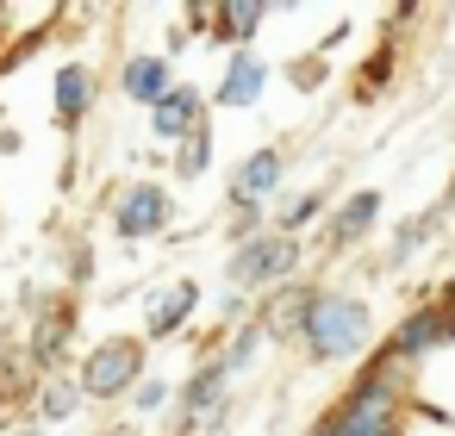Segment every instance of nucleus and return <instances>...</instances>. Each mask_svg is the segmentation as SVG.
I'll return each instance as SVG.
<instances>
[{
    "instance_id": "f257e3e1",
    "label": "nucleus",
    "mask_w": 455,
    "mask_h": 436,
    "mask_svg": "<svg viewBox=\"0 0 455 436\" xmlns=\"http://www.w3.org/2000/svg\"><path fill=\"white\" fill-rule=\"evenodd\" d=\"M256 324L268 330V343H293L312 368H349L368 361L380 343V318L374 299L355 287H312V281H287L275 293L256 299Z\"/></svg>"
},
{
    "instance_id": "f03ea898",
    "label": "nucleus",
    "mask_w": 455,
    "mask_h": 436,
    "mask_svg": "<svg viewBox=\"0 0 455 436\" xmlns=\"http://www.w3.org/2000/svg\"><path fill=\"white\" fill-rule=\"evenodd\" d=\"M411 399H405V374L380 355L362 361V374L331 399V411L306 430V436H399Z\"/></svg>"
},
{
    "instance_id": "7ed1b4c3",
    "label": "nucleus",
    "mask_w": 455,
    "mask_h": 436,
    "mask_svg": "<svg viewBox=\"0 0 455 436\" xmlns=\"http://www.w3.org/2000/svg\"><path fill=\"white\" fill-rule=\"evenodd\" d=\"M299 268H306V237H281V231H262V237H250V243H231V256H225V281H231V293H243L250 305H256L262 293L299 281Z\"/></svg>"
},
{
    "instance_id": "20e7f679",
    "label": "nucleus",
    "mask_w": 455,
    "mask_h": 436,
    "mask_svg": "<svg viewBox=\"0 0 455 436\" xmlns=\"http://www.w3.org/2000/svg\"><path fill=\"white\" fill-rule=\"evenodd\" d=\"M150 374V349L144 337H100L82 361H76V386L88 405H125V392Z\"/></svg>"
},
{
    "instance_id": "39448f33",
    "label": "nucleus",
    "mask_w": 455,
    "mask_h": 436,
    "mask_svg": "<svg viewBox=\"0 0 455 436\" xmlns=\"http://www.w3.org/2000/svg\"><path fill=\"white\" fill-rule=\"evenodd\" d=\"M231 417V380L219 374L212 355H200V368L188 380H175V405H169V436H219Z\"/></svg>"
},
{
    "instance_id": "423d86ee",
    "label": "nucleus",
    "mask_w": 455,
    "mask_h": 436,
    "mask_svg": "<svg viewBox=\"0 0 455 436\" xmlns=\"http://www.w3.org/2000/svg\"><path fill=\"white\" fill-rule=\"evenodd\" d=\"M443 343H455V312L436 305V299H418V305H405V318L374 343V355L405 374V368H418L424 355H436Z\"/></svg>"
},
{
    "instance_id": "0eeeda50",
    "label": "nucleus",
    "mask_w": 455,
    "mask_h": 436,
    "mask_svg": "<svg viewBox=\"0 0 455 436\" xmlns=\"http://www.w3.org/2000/svg\"><path fill=\"white\" fill-rule=\"evenodd\" d=\"M107 225L119 243H156L169 225H175V194L169 181H125L113 200H107Z\"/></svg>"
},
{
    "instance_id": "6e6552de",
    "label": "nucleus",
    "mask_w": 455,
    "mask_h": 436,
    "mask_svg": "<svg viewBox=\"0 0 455 436\" xmlns=\"http://www.w3.org/2000/svg\"><path fill=\"white\" fill-rule=\"evenodd\" d=\"M293 169V150L287 144H262L250 150L231 175H225V212H268L281 200V181Z\"/></svg>"
},
{
    "instance_id": "1a4fd4ad",
    "label": "nucleus",
    "mask_w": 455,
    "mask_h": 436,
    "mask_svg": "<svg viewBox=\"0 0 455 436\" xmlns=\"http://www.w3.org/2000/svg\"><path fill=\"white\" fill-rule=\"evenodd\" d=\"M76 299L69 293H57V299H44V312H32V330H26V349H20V361L44 380V374H69V343H76Z\"/></svg>"
},
{
    "instance_id": "9d476101",
    "label": "nucleus",
    "mask_w": 455,
    "mask_h": 436,
    "mask_svg": "<svg viewBox=\"0 0 455 436\" xmlns=\"http://www.w3.org/2000/svg\"><path fill=\"white\" fill-rule=\"evenodd\" d=\"M380 212H387V194H380V187H349V194H343V200L324 212L318 250H324V256H349L362 237H374Z\"/></svg>"
},
{
    "instance_id": "9b49d317",
    "label": "nucleus",
    "mask_w": 455,
    "mask_h": 436,
    "mask_svg": "<svg viewBox=\"0 0 455 436\" xmlns=\"http://www.w3.org/2000/svg\"><path fill=\"white\" fill-rule=\"evenodd\" d=\"M200 305H206V293H200V281H188V274L150 287V293H144V349L188 337V324L200 318Z\"/></svg>"
},
{
    "instance_id": "f8f14e48",
    "label": "nucleus",
    "mask_w": 455,
    "mask_h": 436,
    "mask_svg": "<svg viewBox=\"0 0 455 436\" xmlns=\"http://www.w3.org/2000/svg\"><path fill=\"white\" fill-rule=\"evenodd\" d=\"M212 125V100H206V88L200 82H175L156 107H150V138L163 144V150H175V144H188L194 131H206Z\"/></svg>"
},
{
    "instance_id": "ddd939ff",
    "label": "nucleus",
    "mask_w": 455,
    "mask_h": 436,
    "mask_svg": "<svg viewBox=\"0 0 455 436\" xmlns=\"http://www.w3.org/2000/svg\"><path fill=\"white\" fill-rule=\"evenodd\" d=\"M268 82H275V69H268V57H262V51H225L219 82L206 88V100H219L225 113H250V107H262Z\"/></svg>"
},
{
    "instance_id": "4468645a",
    "label": "nucleus",
    "mask_w": 455,
    "mask_h": 436,
    "mask_svg": "<svg viewBox=\"0 0 455 436\" xmlns=\"http://www.w3.org/2000/svg\"><path fill=\"white\" fill-rule=\"evenodd\" d=\"M405 399H411V411L455 424V343H443L436 355H424L418 368H405Z\"/></svg>"
},
{
    "instance_id": "2eb2a0df",
    "label": "nucleus",
    "mask_w": 455,
    "mask_h": 436,
    "mask_svg": "<svg viewBox=\"0 0 455 436\" xmlns=\"http://www.w3.org/2000/svg\"><path fill=\"white\" fill-rule=\"evenodd\" d=\"M175 82H181V75H175V57H169V51H125V57H119V100H125V107H144V113H150Z\"/></svg>"
},
{
    "instance_id": "dca6fc26",
    "label": "nucleus",
    "mask_w": 455,
    "mask_h": 436,
    "mask_svg": "<svg viewBox=\"0 0 455 436\" xmlns=\"http://www.w3.org/2000/svg\"><path fill=\"white\" fill-rule=\"evenodd\" d=\"M94 107H100V75H94L88 63H63L57 82H51V119L76 138V131L94 119Z\"/></svg>"
},
{
    "instance_id": "f3484780",
    "label": "nucleus",
    "mask_w": 455,
    "mask_h": 436,
    "mask_svg": "<svg viewBox=\"0 0 455 436\" xmlns=\"http://www.w3.org/2000/svg\"><path fill=\"white\" fill-rule=\"evenodd\" d=\"M268 26V7L262 0H219V7H206V32L212 44L225 51H256V32Z\"/></svg>"
},
{
    "instance_id": "a211bd4d",
    "label": "nucleus",
    "mask_w": 455,
    "mask_h": 436,
    "mask_svg": "<svg viewBox=\"0 0 455 436\" xmlns=\"http://www.w3.org/2000/svg\"><path fill=\"white\" fill-rule=\"evenodd\" d=\"M449 206H455V200H436V206L411 212V218L393 231V243H387V268H393V274H399V268H411V256H424V250H430V237L449 225Z\"/></svg>"
},
{
    "instance_id": "6ab92c4d",
    "label": "nucleus",
    "mask_w": 455,
    "mask_h": 436,
    "mask_svg": "<svg viewBox=\"0 0 455 436\" xmlns=\"http://www.w3.org/2000/svg\"><path fill=\"white\" fill-rule=\"evenodd\" d=\"M88 411V399H82V386H76V374H44L38 386H32V424H76Z\"/></svg>"
},
{
    "instance_id": "aec40b11",
    "label": "nucleus",
    "mask_w": 455,
    "mask_h": 436,
    "mask_svg": "<svg viewBox=\"0 0 455 436\" xmlns=\"http://www.w3.org/2000/svg\"><path fill=\"white\" fill-rule=\"evenodd\" d=\"M324 212H331V187H299V194H287V200L268 206V231L306 237V225H324Z\"/></svg>"
},
{
    "instance_id": "412c9836",
    "label": "nucleus",
    "mask_w": 455,
    "mask_h": 436,
    "mask_svg": "<svg viewBox=\"0 0 455 436\" xmlns=\"http://www.w3.org/2000/svg\"><path fill=\"white\" fill-rule=\"evenodd\" d=\"M262 343H268V330H262V324H256V312H250V324H237V330H225V337H219V355H212V361H219V374L237 386V380L256 368Z\"/></svg>"
},
{
    "instance_id": "4be33fe9",
    "label": "nucleus",
    "mask_w": 455,
    "mask_h": 436,
    "mask_svg": "<svg viewBox=\"0 0 455 436\" xmlns=\"http://www.w3.org/2000/svg\"><path fill=\"white\" fill-rule=\"evenodd\" d=\"M212 156H219V144H212V125H206V131H194L188 144H175V150H169V175H175L181 187H194V181H206Z\"/></svg>"
},
{
    "instance_id": "5701e85b",
    "label": "nucleus",
    "mask_w": 455,
    "mask_h": 436,
    "mask_svg": "<svg viewBox=\"0 0 455 436\" xmlns=\"http://www.w3.org/2000/svg\"><path fill=\"white\" fill-rule=\"evenodd\" d=\"M169 405H175V380L169 374H144L132 392H125V411L144 424V417H169Z\"/></svg>"
},
{
    "instance_id": "b1692460",
    "label": "nucleus",
    "mask_w": 455,
    "mask_h": 436,
    "mask_svg": "<svg viewBox=\"0 0 455 436\" xmlns=\"http://www.w3.org/2000/svg\"><path fill=\"white\" fill-rule=\"evenodd\" d=\"M393 63H399V51H393V44H380V51H374V63H362V75H355V100H380V88H387Z\"/></svg>"
},
{
    "instance_id": "393cba45",
    "label": "nucleus",
    "mask_w": 455,
    "mask_h": 436,
    "mask_svg": "<svg viewBox=\"0 0 455 436\" xmlns=\"http://www.w3.org/2000/svg\"><path fill=\"white\" fill-rule=\"evenodd\" d=\"M69 281H76V287H88V281H94V243H88V237H76V243H69Z\"/></svg>"
},
{
    "instance_id": "a878e982",
    "label": "nucleus",
    "mask_w": 455,
    "mask_h": 436,
    "mask_svg": "<svg viewBox=\"0 0 455 436\" xmlns=\"http://www.w3.org/2000/svg\"><path fill=\"white\" fill-rule=\"evenodd\" d=\"M399 436H455V424H443V417H424V411H405Z\"/></svg>"
},
{
    "instance_id": "bb28decb",
    "label": "nucleus",
    "mask_w": 455,
    "mask_h": 436,
    "mask_svg": "<svg viewBox=\"0 0 455 436\" xmlns=\"http://www.w3.org/2000/svg\"><path fill=\"white\" fill-rule=\"evenodd\" d=\"M287 75H293L299 88H318V82H324V63H318V57H293V69H287Z\"/></svg>"
},
{
    "instance_id": "cd10ccee",
    "label": "nucleus",
    "mask_w": 455,
    "mask_h": 436,
    "mask_svg": "<svg viewBox=\"0 0 455 436\" xmlns=\"http://www.w3.org/2000/svg\"><path fill=\"white\" fill-rule=\"evenodd\" d=\"M20 150H26V138L13 125H0V156H20Z\"/></svg>"
},
{
    "instance_id": "c85d7f7f",
    "label": "nucleus",
    "mask_w": 455,
    "mask_h": 436,
    "mask_svg": "<svg viewBox=\"0 0 455 436\" xmlns=\"http://www.w3.org/2000/svg\"><path fill=\"white\" fill-rule=\"evenodd\" d=\"M436 305H449V312H455V274L443 281V299H436Z\"/></svg>"
},
{
    "instance_id": "c756f323",
    "label": "nucleus",
    "mask_w": 455,
    "mask_h": 436,
    "mask_svg": "<svg viewBox=\"0 0 455 436\" xmlns=\"http://www.w3.org/2000/svg\"><path fill=\"white\" fill-rule=\"evenodd\" d=\"M13 436H51V430H44V424H20Z\"/></svg>"
}]
</instances>
